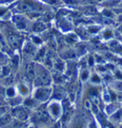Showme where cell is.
<instances>
[{
	"label": "cell",
	"instance_id": "1",
	"mask_svg": "<svg viewBox=\"0 0 122 128\" xmlns=\"http://www.w3.org/2000/svg\"><path fill=\"white\" fill-rule=\"evenodd\" d=\"M52 94V89L49 87H45V86H41L40 88H38L35 92L34 98L39 102H46L49 100V98L51 96Z\"/></svg>",
	"mask_w": 122,
	"mask_h": 128
},
{
	"label": "cell",
	"instance_id": "2",
	"mask_svg": "<svg viewBox=\"0 0 122 128\" xmlns=\"http://www.w3.org/2000/svg\"><path fill=\"white\" fill-rule=\"evenodd\" d=\"M37 75V84L40 86H47L51 82V75L49 74V72L45 68L40 69Z\"/></svg>",
	"mask_w": 122,
	"mask_h": 128
},
{
	"label": "cell",
	"instance_id": "3",
	"mask_svg": "<svg viewBox=\"0 0 122 128\" xmlns=\"http://www.w3.org/2000/svg\"><path fill=\"white\" fill-rule=\"evenodd\" d=\"M13 116H14V118H15L17 120L24 122L29 117V113H28V111H27L26 109H24L22 107H17L16 109H14V111H13Z\"/></svg>",
	"mask_w": 122,
	"mask_h": 128
},
{
	"label": "cell",
	"instance_id": "4",
	"mask_svg": "<svg viewBox=\"0 0 122 128\" xmlns=\"http://www.w3.org/2000/svg\"><path fill=\"white\" fill-rule=\"evenodd\" d=\"M60 114H61V108L57 103H53L49 107V115H51L53 118H57L60 116Z\"/></svg>",
	"mask_w": 122,
	"mask_h": 128
},
{
	"label": "cell",
	"instance_id": "5",
	"mask_svg": "<svg viewBox=\"0 0 122 128\" xmlns=\"http://www.w3.org/2000/svg\"><path fill=\"white\" fill-rule=\"evenodd\" d=\"M34 118H35V122H47L48 116L45 111H37L34 114Z\"/></svg>",
	"mask_w": 122,
	"mask_h": 128
},
{
	"label": "cell",
	"instance_id": "6",
	"mask_svg": "<svg viewBox=\"0 0 122 128\" xmlns=\"http://www.w3.org/2000/svg\"><path fill=\"white\" fill-rule=\"evenodd\" d=\"M27 78L30 80H33L35 78V71H34V68L32 65H29L28 68H27V73H26Z\"/></svg>",
	"mask_w": 122,
	"mask_h": 128
},
{
	"label": "cell",
	"instance_id": "7",
	"mask_svg": "<svg viewBox=\"0 0 122 128\" xmlns=\"http://www.w3.org/2000/svg\"><path fill=\"white\" fill-rule=\"evenodd\" d=\"M116 88L117 90L122 91V81H118V83H117V85H116Z\"/></svg>",
	"mask_w": 122,
	"mask_h": 128
},
{
	"label": "cell",
	"instance_id": "8",
	"mask_svg": "<svg viewBox=\"0 0 122 128\" xmlns=\"http://www.w3.org/2000/svg\"><path fill=\"white\" fill-rule=\"evenodd\" d=\"M118 128H122V126H119V127H118Z\"/></svg>",
	"mask_w": 122,
	"mask_h": 128
}]
</instances>
